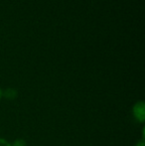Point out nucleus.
<instances>
[{
    "label": "nucleus",
    "instance_id": "nucleus-2",
    "mask_svg": "<svg viewBox=\"0 0 145 146\" xmlns=\"http://www.w3.org/2000/svg\"><path fill=\"white\" fill-rule=\"evenodd\" d=\"M18 92L15 88H8L5 90H2V98H6L8 100H13L16 98Z\"/></svg>",
    "mask_w": 145,
    "mask_h": 146
},
{
    "label": "nucleus",
    "instance_id": "nucleus-3",
    "mask_svg": "<svg viewBox=\"0 0 145 146\" xmlns=\"http://www.w3.org/2000/svg\"><path fill=\"white\" fill-rule=\"evenodd\" d=\"M11 146H27V142L22 138H17L11 143Z\"/></svg>",
    "mask_w": 145,
    "mask_h": 146
},
{
    "label": "nucleus",
    "instance_id": "nucleus-1",
    "mask_svg": "<svg viewBox=\"0 0 145 146\" xmlns=\"http://www.w3.org/2000/svg\"><path fill=\"white\" fill-rule=\"evenodd\" d=\"M132 116L137 122L143 124L145 121V102L143 100L136 102L132 106Z\"/></svg>",
    "mask_w": 145,
    "mask_h": 146
},
{
    "label": "nucleus",
    "instance_id": "nucleus-5",
    "mask_svg": "<svg viewBox=\"0 0 145 146\" xmlns=\"http://www.w3.org/2000/svg\"><path fill=\"white\" fill-rule=\"evenodd\" d=\"M134 146H145V142H144V140H139V141H137V142L135 143V145Z\"/></svg>",
    "mask_w": 145,
    "mask_h": 146
},
{
    "label": "nucleus",
    "instance_id": "nucleus-4",
    "mask_svg": "<svg viewBox=\"0 0 145 146\" xmlns=\"http://www.w3.org/2000/svg\"><path fill=\"white\" fill-rule=\"evenodd\" d=\"M0 146H11V143L6 139L0 137Z\"/></svg>",
    "mask_w": 145,
    "mask_h": 146
},
{
    "label": "nucleus",
    "instance_id": "nucleus-6",
    "mask_svg": "<svg viewBox=\"0 0 145 146\" xmlns=\"http://www.w3.org/2000/svg\"><path fill=\"white\" fill-rule=\"evenodd\" d=\"M2 98V90H1V88H0V100Z\"/></svg>",
    "mask_w": 145,
    "mask_h": 146
}]
</instances>
